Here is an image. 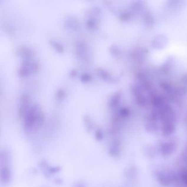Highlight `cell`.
Returning <instances> with one entry per match:
<instances>
[{"instance_id": "ba28073f", "label": "cell", "mask_w": 187, "mask_h": 187, "mask_svg": "<svg viewBox=\"0 0 187 187\" xmlns=\"http://www.w3.org/2000/svg\"><path fill=\"white\" fill-rule=\"evenodd\" d=\"M86 184L83 182H78L74 184V187H86Z\"/></svg>"}, {"instance_id": "6da1fadb", "label": "cell", "mask_w": 187, "mask_h": 187, "mask_svg": "<svg viewBox=\"0 0 187 187\" xmlns=\"http://www.w3.org/2000/svg\"><path fill=\"white\" fill-rule=\"evenodd\" d=\"M10 160L0 161V178L1 183L7 185L12 179V171L10 167Z\"/></svg>"}, {"instance_id": "7a4b0ae2", "label": "cell", "mask_w": 187, "mask_h": 187, "mask_svg": "<svg viewBox=\"0 0 187 187\" xmlns=\"http://www.w3.org/2000/svg\"><path fill=\"white\" fill-rule=\"evenodd\" d=\"M156 178L163 186H169L173 182L175 177L168 171H159L156 173Z\"/></svg>"}, {"instance_id": "52a82bcc", "label": "cell", "mask_w": 187, "mask_h": 187, "mask_svg": "<svg viewBox=\"0 0 187 187\" xmlns=\"http://www.w3.org/2000/svg\"><path fill=\"white\" fill-rule=\"evenodd\" d=\"M181 178L182 179V182L184 183L186 186H187V171H182L181 173Z\"/></svg>"}, {"instance_id": "3957f363", "label": "cell", "mask_w": 187, "mask_h": 187, "mask_svg": "<svg viewBox=\"0 0 187 187\" xmlns=\"http://www.w3.org/2000/svg\"><path fill=\"white\" fill-rule=\"evenodd\" d=\"M177 144L173 141L165 142L161 144L160 151L163 156H168L175 151Z\"/></svg>"}, {"instance_id": "8992f818", "label": "cell", "mask_w": 187, "mask_h": 187, "mask_svg": "<svg viewBox=\"0 0 187 187\" xmlns=\"http://www.w3.org/2000/svg\"><path fill=\"white\" fill-rule=\"evenodd\" d=\"M104 138V135L103 132L100 130H98L95 133V138L98 142L102 141Z\"/></svg>"}, {"instance_id": "5b68a950", "label": "cell", "mask_w": 187, "mask_h": 187, "mask_svg": "<svg viewBox=\"0 0 187 187\" xmlns=\"http://www.w3.org/2000/svg\"><path fill=\"white\" fill-rule=\"evenodd\" d=\"M175 131V127L173 123H168L163 125V134L165 137L172 135Z\"/></svg>"}, {"instance_id": "277c9868", "label": "cell", "mask_w": 187, "mask_h": 187, "mask_svg": "<svg viewBox=\"0 0 187 187\" xmlns=\"http://www.w3.org/2000/svg\"><path fill=\"white\" fill-rule=\"evenodd\" d=\"M121 152V145L118 139H114L112 141L109 148V153L112 157H118Z\"/></svg>"}]
</instances>
